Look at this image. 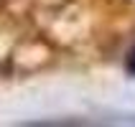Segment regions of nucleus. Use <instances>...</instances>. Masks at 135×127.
<instances>
[{
    "instance_id": "f257e3e1",
    "label": "nucleus",
    "mask_w": 135,
    "mask_h": 127,
    "mask_svg": "<svg viewBox=\"0 0 135 127\" xmlns=\"http://www.w3.org/2000/svg\"><path fill=\"white\" fill-rule=\"evenodd\" d=\"M125 69H128V74H133V76H135V46L130 48V53H128V61H125Z\"/></svg>"
}]
</instances>
